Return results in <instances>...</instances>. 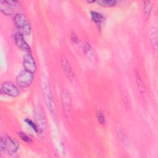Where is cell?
I'll use <instances>...</instances> for the list:
<instances>
[{"mask_svg":"<svg viewBox=\"0 0 158 158\" xmlns=\"http://www.w3.org/2000/svg\"><path fill=\"white\" fill-rule=\"evenodd\" d=\"M41 88L46 107L50 112L51 114L53 116H55L56 107L53 99L52 91L48 78L45 75H43L41 78Z\"/></svg>","mask_w":158,"mask_h":158,"instance_id":"cell-1","label":"cell"},{"mask_svg":"<svg viewBox=\"0 0 158 158\" xmlns=\"http://www.w3.org/2000/svg\"><path fill=\"white\" fill-rule=\"evenodd\" d=\"M19 148L18 142L9 136H4L0 139V148L1 151L6 152L9 155H12L17 152Z\"/></svg>","mask_w":158,"mask_h":158,"instance_id":"cell-2","label":"cell"},{"mask_svg":"<svg viewBox=\"0 0 158 158\" xmlns=\"http://www.w3.org/2000/svg\"><path fill=\"white\" fill-rule=\"evenodd\" d=\"M34 117L37 124L40 132L43 133L45 131L47 127V120L45 111L41 104H37L34 108Z\"/></svg>","mask_w":158,"mask_h":158,"instance_id":"cell-3","label":"cell"},{"mask_svg":"<svg viewBox=\"0 0 158 158\" xmlns=\"http://www.w3.org/2000/svg\"><path fill=\"white\" fill-rule=\"evenodd\" d=\"M15 25L23 35H29L31 33V26L25 15L21 13L16 14L14 17Z\"/></svg>","mask_w":158,"mask_h":158,"instance_id":"cell-4","label":"cell"},{"mask_svg":"<svg viewBox=\"0 0 158 158\" xmlns=\"http://www.w3.org/2000/svg\"><path fill=\"white\" fill-rule=\"evenodd\" d=\"M33 74L34 73L25 69L20 71L15 78L17 84L21 88H27L30 86L33 81Z\"/></svg>","mask_w":158,"mask_h":158,"instance_id":"cell-5","label":"cell"},{"mask_svg":"<svg viewBox=\"0 0 158 158\" xmlns=\"http://www.w3.org/2000/svg\"><path fill=\"white\" fill-rule=\"evenodd\" d=\"M23 66L25 70L35 73L36 70V65L35 59L30 52H27L23 57Z\"/></svg>","mask_w":158,"mask_h":158,"instance_id":"cell-6","label":"cell"},{"mask_svg":"<svg viewBox=\"0 0 158 158\" xmlns=\"http://www.w3.org/2000/svg\"><path fill=\"white\" fill-rule=\"evenodd\" d=\"M2 91L4 94L11 97H17L19 94L18 88L11 81H5L2 85Z\"/></svg>","mask_w":158,"mask_h":158,"instance_id":"cell-7","label":"cell"},{"mask_svg":"<svg viewBox=\"0 0 158 158\" xmlns=\"http://www.w3.org/2000/svg\"><path fill=\"white\" fill-rule=\"evenodd\" d=\"M14 41L16 46L21 50L26 52H30L31 48L28 43L25 41L23 38V35L20 32H16L14 35Z\"/></svg>","mask_w":158,"mask_h":158,"instance_id":"cell-8","label":"cell"},{"mask_svg":"<svg viewBox=\"0 0 158 158\" xmlns=\"http://www.w3.org/2000/svg\"><path fill=\"white\" fill-rule=\"evenodd\" d=\"M17 3V1L1 0L0 1V10L6 15H11L14 12V7Z\"/></svg>","mask_w":158,"mask_h":158,"instance_id":"cell-9","label":"cell"},{"mask_svg":"<svg viewBox=\"0 0 158 158\" xmlns=\"http://www.w3.org/2000/svg\"><path fill=\"white\" fill-rule=\"evenodd\" d=\"M61 100H62L64 110L65 114H67L69 112V109L70 108L71 98H70L69 93L67 91L64 90L62 92Z\"/></svg>","mask_w":158,"mask_h":158,"instance_id":"cell-10","label":"cell"},{"mask_svg":"<svg viewBox=\"0 0 158 158\" xmlns=\"http://www.w3.org/2000/svg\"><path fill=\"white\" fill-rule=\"evenodd\" d=\"M61 65L63 69V70L67 77V78L70 80H72L73 78V72L70 67V65L69 61L66 59H63L61 60Z\"/></svg>","mask_w":158,"mask_h":158,"instance_id":"cell-11","label":"cell"},{"mask_svg":"<svg viewBox=\"0 0 158 158\" xmlns=\"http://www.w3.org/2000/svg\"><path fill=\"white\" fill-rule=\"evenodd\" d=\"M83 52L85 54L86 56L90 60L94 61L95 60H96V55L94 54V52L92 47L91 46V45H90V44L89 43L85 42L83 44Z\"/></svg>","mask_w":158,"mask_h":158,"instance_id":"cell-12","label":"cell"},{"mask_svg":"<svg viewBox=\"0 0 158 158\" xmlns=\"http://www.w3.org/2000/svg\"><path fill=\"white\" fill-rule=\"evenodd\" d=\"M158 33H157V28L156 26H152L149 32V37L151 44L152 46V48L156 50L157 48V36Z\"/></svg>","mask_w":158,"mask_h":158,"instance_id":"cell-13","label":"cell"},{"mask_svg":"<svg viewBox=\"0 0 158 158\" xmlns=\"http://www.w3.org/2000/svg\"><path fill=\"white\" fill-rule=\"evenodd\" d=\"M135 78H136V85L138 86V88L139 91V92L141 93V94H143L145 93L146 91V88L145 86L144 85V83L141 78V76L138 72V71H137L136 70H135Z\"/></svg>","mask_w":158,"mask_h":158,"instance_id":"cell-14","label":"cell"},{"mask_svg":"<svg viewBox=\"0 0 158 158\" xmlns=\"http://www.w3.org/2000/svg\"><path fill=\"white\" fill-rule=\"evenodd\" d=\"M90 17L91 20L96 23L99 24L104 20V17L102 15V14L96 11H91Z\"/></svg>","mask_w":158,"mask_h":158,"instance_id":"cell-15","label":"cell"},{"mask_svg":"<svg viewBox=\"0 0 158 158\" xmlns=\"http://www.w3.org/2000/svg\"><path fill=\"white\" fill-rule=\"evenodd\" d=\"M96 2L102 7H113L117 4V1L114 0H98Z\"/></svg>","mask_w":158,"mask_h":158,"instance_id":"cell-16","label":"cell"},{"mask_svg":"<svg viewBox=\"0 0 158 158\" xmlns=\"http://www.w3.org/2000/svg\"><path fill=\"white\" fill-rule=\"evenodd\" d=\"M152 8V5L150 1H144V14L145 17L147 18L149 17L151 10Z\"/></svg>","mask_w":158,"mask_h":158,"instance_id":"cell-17","label":"cell"},{"mask_svg":"<svg viewBox=\"0 0 158 158\" xmlns=\"http://www.w3.org/2000/svg\"><path fill=\"white\" fill-rule=\"evenodd\" d=\"M117 134L118 136H119L120 140L122 141V143L124 144H128L129 141H128V137L127 136V135L124 133L123 130L121 128H118L117 130Z\"/></svg>","mask_w":158,"mask_h":158,"instance_id":"cell-18","label":"cell"},{"mask_svg":"<svg viewBox=\"0 0 158 158\" xmlns=\"http://www.w3.org/2000/svg\"><path fill=\"white\" fill-rule=\"evenodd\" d=\"M25 122L37 133H40V129L37 125V124L36 123H35L34 122H33L31 119L28 118H26L25 120Z\"/></svg>","mask_w":158,"mask_h":158,"instance_id":"cell-19","label":"cell"},{"mask_svg":"<svg viewBox=\"0 0 158 158\" xmlns=\"http://www.w3.org/2000/svg\"><path fill=\"white\" fill-rule=\"evenodd\" d=\"M96 118L98 122L101 125H104L106 122V118L103 112L101 110H98L96 111Z\"/></svg>","mask_w":158,"mask_h":158,"instance_id":"cell-20","label":"cell"},{"mask_svg":"<svg viewBox=\"0 0 158 158\" xmlns=\"http://www.w3.org/2000/svg\"><path fill=\"white\" fill-rule=\"evenodd\" d=\"M17 134H18L20 138V139H21L22 141H23L24 142H25V143H31L32 140H31V138L29 137V136H28L26 133H25L24 132L20 131H18V132H17Z\"/></svg>","mask_w":158,"mask_h":158,"instance_id":"cell-21","label":"cell"},{"mask_svg":"<svg viewBox=\"0 0 158 158\" xmlns=\"http://www.w3.org/2000/svg\"><path fill=\"white\" fill-rule=\"evenodd\" d=\"M71 39L73 41V43H77L78 42V38L77 37V36L75 35H72Z\"/></svg>","mask_w":158,"mask_h":158,"instance_id":"cell-22","label":"cell"},{"mask_svg":"<svg viewBox=\"0 0 158 158\" xmlns=\"http://www.w3.org/2000/svg\"><path fill=\"white\" fill-rule=\"evenodd\" d=\"M88 3H92V2H94L95 1H87Z\"/></svg>","mask_w":158,"mask_h":158,"instance_id":"cell-23","label":"cell"}]
</instances>
